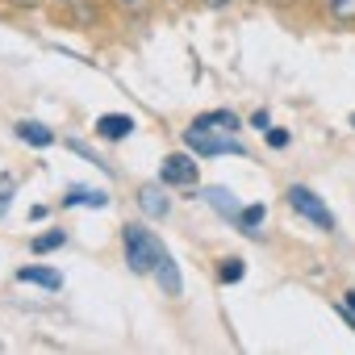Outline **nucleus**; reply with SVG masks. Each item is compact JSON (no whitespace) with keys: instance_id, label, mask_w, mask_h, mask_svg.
Returning <instances> with one entry per match:
<instances>
[{"instance_id":"nucleus-10","label":"nucleus","mask_w":355,"mask_h":355,"mask_svg":"<svg viewBox=\"0 0 355 355\" xmlns=\"http://www.w3.org/2000/svg\"><path fill=\"white\" fill-rule=\"evenodd\" d=\"M17 280H21V284H42V288H51V293L63 288V276L51 272V268H17Z\"/></svg>"},{"instance_id":"nucleus-13","label":"nucleus","mask_w":355,"mask_h":355,"mask_svg":"<svg viewBox=\"0 0 355 355\" xmlns=\"http://www.w3.org/2000/svg\"><path fill=\"white\" fill-rule=\"evenodd\" d=\"M63 205H92V209H105V205H109V193H101V189H71V193L63 197Z\"/></svg>"},{"instance_id":"nucleus-5","label":"nucleus","mask_w":355,"mask_h":355,"mask_svg":"<svg viewBox=\"0 0 355 355\" xmlns=\"http://www.w3.org/2000/svg\"><path fill=\"white\" fill-rule=\"evenodd\" d=\"M150 276L159 280V293L163 297H180L184 293V280H180V268H175V259H171V251L159 243V251H155V268H150Z\"/></svg>"},{"instance_id":"nucleus-21","label":"nucleus","mask_w":355,"mask_h":355,"mask_svg":"<svg viewBox=\"0 0 355 355\" xmlns=\"http://www.w3.org/2000/svg\"><path fill=\"white\" fill-rule=\"evenodd\" d=\"M9 5H34V0H9Z\"/></svg>"},{"instance_id":"nucleus-1","label":"nucleus","mask_w":355,"mask_h":355,"mask_svg":"<svg viewBox=\"0 0 355 355\" xmlns=\"http://www.w3.org/2000/svg\"><path fill=\"white\" fill-rule=\"evenodd\" d=\"M121 247H125V263H130V272L146 276V272L155 268L159 239H155L142 222H125V226H121Z\"/></svg>"},{"instance_id":"nucleus-14","label":"nucleus","mask_w":355,"mask_h":355,"mask_svg":"<svg viewBox=\"0 0 355 355\" xmlns=\"http://www.w3.org/2000/svg\"><path fill=\"white\" fill-rule=\"evenodd\" d=\"M63 243H67L63 230H46V234H34V239H30V251H34V255H46V251H59Z\"/></svg>"},{"instance_id":"nucleus-2","label":"nucleus","mask_w":355,"mask_h":355,"mask_svg":"<svg viewBox=\"0 0 355 355\" xmlns=\"http://www.w3.org/2000/svg\"><path fill=\"white\" fill-rule=\"evenodd\" d=\"M184 146L201 159H214V155H243V142L234 134H218V130H201V125H189L184 130Z\"/></svg>"},{"instance_id":"nucleus-7","label":"nucleus","mask_w":355,"mask_h":355,"mask_svg":"<svg viewBox=\"0 0 355 355\" xmlns=\"http://www.w3.org/2000/svg\"><path fill=\"white\" fill-rule=\"evenodd\" d=\"M130 130H134V117H125V113H101L96 117V134L105 142H121V138H130Z\"/></svg>"},{"instance_id":"nucleus-11","label":"nucleus","mask_w":355,"mask_h":355,"mask_svg":"<svg viewBox=\"0 0 355 355\" xmlns=\"http://www.w3.org/2000/svg\"><path fill=\"white\" fill-rule=\"evenodd\" d=\"M17 138L30 142V146H51L55 142V130H46L42 121H17Z\"/></svg>"},{"instance_id":"nucleus-19","label":"nucleus","mask_w":355,"mask_h":355,"mask_svg":"<svg viewBox=\"0 0 355 355\" xmlns=\"http://www.w3.org/2000/svg\"><path fill=\"white\" fill-rule=\"evenodd\" d=\"M205 5H209V9H222V5H230V0H205Z\"/></svg>"},{"instance_id":"nucleus-15","label":"nucleus","mask_w":355,"mask_h":355,"mask_svg":"<svg viewBox=\"0 0 355 355\" xmlns=\"http://www.w3.org/2000/svg\"><path fill=\"white\" fill-rule=\"evenodd\" d=\"M326 13L338 26H355V0H326Z\"/></svg>"},{"instance_id":"nucleus-12","label":"nucleus","mask_w":355,"mask_h":355,"mask_svg":"<svg viewBox=\"0 0 355 355\" xmlns=\"http://www.w3.org/2000/svg\"><path fill=\"white\" fill-rule=\"evenodd\" d=\"M263 218H268V214H263V205H243V214H239V222H234V226H239L247 239H259V234H263V230H259V226H263Z\"/></svg>"},{"instance_id":"nucleus-6","label":"nucleus","mask_w":355,"mask_h":355,"mask_svg":"<svg viewBox=\"0 0 355 355\" xmlns=\"http://www.w3.org/2000/svg\"><path fill=\"white\" fill-rule=\"evenodd\" d=\"M138 209H142L146 218H167V209H171L167 184H163V180H159V184H142V189H138Z\"/></svg>"},{"instance_id":"nucleus-20","label":"nucleus","mask_w":355,"mask_h":355,"mask_svg":"<svg viewBox=\"0 0 355 355\" xmlns=\"http://www.w3.org/2000/svg\"><path fill=\"white\" fill-rule=\"evenodd\" d=\"M347 309H355V293H347Z\"/></svg>"},{"instance_id":"nucleus-18","label":"nucleus","mask_w":355,"mask_h":355,"mask_svg":"<svg viewBox=\"0 0 355 355\" xmlns=\"http://www.w3.org/2000/svg\"><path fill=\"white\" fill-rule=\"evenodd\" d=\"M251 125H255V130H268V109H255V113H251Z\"/></svg>"},{"instance_id":"nucleus-22","label":"nucleus","mask_w":355,"mask_h":355,"mask_svg":"<svg viewBox=\"0 0 355 355\" xmlns=\"http://www.w3.org/2000/svg\"><path fill=\"white\" fill-rule=\"evenodd\" d=\"M351 125H355V117H351Z\"/></svg>"},{"instance_id":"nucleus-9","label":"nucleus","mask_w":355,"mask_h":355,"mask_svg":"<svg viewBox=\"0 0 355 355\" xmlns=\"http://www.w3.org/2000/svg\"><path fill=\"white\" fill-rule=\"evenodd\" d=\"M193 125H201V130H218V134H239V117H234L230 109H209V113L193 117Z\"/></svg>"},{"instance_id":"nucleus-3","label":"nucleus","mask_w":355,"mask_h":355,"mask_svg":"<svg viewBox=\"0 0 355 355\" xmlns=\"http://www.w3.org/2000/svg\"><path fill=\"white\" fill-rule=\"evenodd\" d=\"M288 205H293V214H301L305 222H313L318 230H334V214L326 209V201L309 189V184H288Z\"/></svg>"},{"instance_id":"nucleus-17","label":"nucleus","mask_w":355,"mask_h":355,"mask_svg":"<svg viewBox=\"0 0 355 355\" xmlns=\"http://www.w3.org/2000/svg\"><path fill=\"white\" fill-rule=\"evenodd\" d=\"M268 146L284 150V146H288V130H280V125H268Z\"/></svg>"},{"instance_id":"nucleus-16","label":"nucleus","mask_w":355,"mask_h":355,"mask_svg":"<svg viewBox=\"0 0 355 355\" xmlns=\"http://www.w3.org/2000/svg\"><path fill=\"white\" fill-rule=\"evenodd\" d=\"M243 272H247V268H243V259H239V255H230V259H222L218 280H222V284H239V280H243Z\"/></svg>"},{"instance_id":"nucleus-8","label":"nucleus","mask_w":355,"mask_h":355,"mask_svg":"<svg viewBox=\"0 0 355 355\" xmlns=\"http://www.w3.org/2000/svg\"><path fill=\"white\" fill-rule=\"evenodd\" d=\"M205 201L222 214V218H230V222H239V214H243V205H239V197L230 193V189H222V184H209L205 189Z\"/></svg>"},{"instance_id":"nucleus-4","label":"nucleus","mask_w":355,"mask_h":355,"mask_svg":"<svg viewBox=\"0 0 355 355\" xmlns=\"http://www.w3.org/2000/svg\"><path fill=\"white\" fill-rule=\"evenodd\" d=\"M159 180H163L167 189H193V184H197V159L184 155V150L167 155L163 167H159Z\"/></svg>"}]
</instances>
